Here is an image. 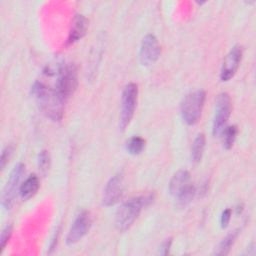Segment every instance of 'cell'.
I'll return each instance as SVG.
<instances>
[{
    "label": "cell",
    "mask_w": 256,
    "mask_h": 256,
    "mask_svg": "<svg viewBox=\"0 0 256 256\" xmlns=\"http://www.w3.org/2000/svg\"><path fill=\"white\" fill-rule=\"evenodd\" d=\"M171 244H172V239H171V238L166 239L164 242H162L161 245H160V247H159V254H161V255H167V254L169 253Z\"/></svg>",
    "instance_id": "cb8c5ba5"
},
{
    "label": "cell",
    "mask_w": 256,
    "mask_h": 256,
    "mask_svg": "<svg viewBox=\"0 0 256 256\" xmlns=\"http://www.w3.org/2000/svg\"><path fill=\"white\" fill-rule=\"evenodd\" d=\"M87 27V19L81 14H76L71 23V28L67 38V44H73L80 40L86 34Z\"/></svg>",
    "instance_id": "7c38bea8"
},
{
    "label": "cell",
    "mask_w": 256,
    "mask_h": 256,
    "mask_svg": "<svg viewBox=\"0 0 256 256\" xmlns=\"http://www.w3.org/2000/svg\"><path fill=\"white\" fill-rule=\"evenodd\" d=\"M242 58V48L239 45L234 46L225 56L221 71H220V79L221 81H228L230 80L236 73L239 64Z\"/></svg>",
    "instance_id": "8fae6325"
},
{
    "label": "cell",
    "mask_w": 256,
    "mask_h": 256,
    "mask_svg": "<svg viewBox=\"0 0 256 256\" xmlns=\"http://www.w3.org/2000/svg\"><path fill=\"white\" fill-rule=\"evenodd\" d=\"M50 154L47 150H42L39 155H38V159H37V164H38V168L40 170V172L43 175H46L47 172L49 171L50 168Z\"/></svg>",
    "instance_id": "ffe728a7"
},
{
    "label": "cell",
    "mask_w": 256,
    "mask_h": 256,
    "mask_svg": "<svg viewBox=\"0 0 256 256\" xmlns=\"http://www.w3.org/2000/svg\"><path fill=\"white\" fill-rule=\"evenodd\" d=\"M160 45L153 34H147L141 42L139 50V62L143 66L154 64L160 56Z\"/></svg>",
    "instance_id": "ba28073f"
},
{
    "label": "cell",
    "mask_w": 256,
    "mask_h": 256,
    "mask_svg": "<svg viewBox=\"0 0 256 256\" xmlns=\"http://www.w3.org/2000/svg\"><path fill=\"white\" fill-rule=\"evenodd\" d=\"M196 194L195 187L191 184L187 185L184 189H182L175 197H176V205L179 208H185L190 202L193 200Z\"/></svg>",
    "instance_id": "9a60e30c"
},
{
    "label": "cell",
    "mask_w": 256,
    "mask_h": 256,
    "mask_svg": "<svg viewBox=\"0 0 256 256\" xmlns=\"http://www.w3.org/2000/svg\"><path fill=\"white\" fill-rule=\"evenodd\" d=\"M205 144H206V141H205L204 134L202 133L198 134L191 146V159L193 162L195 163L200 162L205 150Z\"/></svg>",
    "instance_id": "2e32d148"
},
{
    "label": "cell",
    "mask_w": 256,
    "mask_h": 256,
    "mask_svg": "<svg viewBox=\"0 0 256 256\" xmlns=\"http://www.w3.org/2000/svg\"><path fill=\"white\" fill-rule=\"evenodd\" d=\"M205 91L196 90L187 94L181 102L180 112L183 121L187 125H194L198 122L205 101Z\"/></svg>",
    "instance_id": "277c9868"
},
{
    "label": "cell",
    "mask_w": 256,
    "mask_h": 256,
    "mask_svg": "<svg viewBox=\"0 0 256 256\" xmlns=\"http://www.w3.org/2000/svg\"><path fill=\"white\" fill-rule=\"evenodd\" d=\"M237 126L236 125H232V126H228L225 127V129L223 130V146L225 149L229 150L230 148H232L236 136H237Z\"/></svg>",
    "instance_id": "d6986e66"
},
{
    "label": "cell",
    "mask_w": 256,
    "mask_h": 256,
    "mask_svg": "<svg viewBox=\"0 0 256 256\" xmlns=\"http://www.w3.org/2000/svg\"><path fill=\"white\" fill-rule=\"evenodd\" d=\"M25 171V166L23 163H18L14 166V168L12 169L9 178L6 182V185L3 189V193H2V206L6 209V210H10L13 203H14V199L16 196V192L17 189L19 187V183L20 180L24 174Z\"/></svg>",
    "instance_id": "52a82bcc"
},
{
    "label": "cell",
    "mask_w": 256,
    "mask_h": 256,
    "mask_svg": "<svg viewBox=\"0 0 256 256\" xmlns=\"http://www.w3.org/2000/svg\"><path fill=\"white\" fill-rule=\"evenodd\" d=\"M231 214H232V211L230 208H227L222 212L221 218H220V223H221V227L223 229L229 225V222L231 219Z\"/></svg>",
    "instance_id": "603a6c76"
},
{
    "label": "cell",
    "mask_w": 256,
    "mask_h": 256,
    "mask_svg": "<svg viewBox=\"0 0 256 256\" xmlns=\"http://www.w3.org/2000/svg\"><path fill=\"white\" fill-rule=\"evenodd\" d=\"M31 94L39 109L47 118L54 122L62 119L66 101L53 87L48 86L42 81H36L31 87Z\"/></svg>",
    "instance_id": "6da1fadb"
},
{
    "label": "cell",
    "mask_w": 256,
    "mask_h": 256,
    "mask_svg": "<svg viewBox=\"0 0 256 256\" xmlns=\"http://www.w3.org/2000/svg\"><path fill=\"white\" fill-rule=\"evenodd\" d=\"M91 223H92V220H91L90 213L86 210L80 212L75 218L73 224L71 225L67 233L66 243L68 245H72L80 241L89 231Z\"/></svg>",
    "instance_id": "30bf717a"
},
{
    "label": "cell",
    "mask_w": 256,
    "mask_h": 256,
    "mask_svg": "<svg viewBox=\"0 0 256 256\" xmlns=\"http://www.w3.org/2000/svg\"><path fill=\"white\" fill-rule=\"evenodd\" d=\"M231 99L229 94L225 92L220 93L215 102V115L212 126L214 136H219L222 134L231 114Z\"/></svg>",
    "instance_id": "8992f818"
},
{
    "label": "cell",
    "mask_w": 256,
    "mask_h": 256,
    "mask_svg": "<svg viewBox=\"0 0 256 256\" xmlns=\"http://www.w3.org/2000/svg\"><path fill=\"white\" fill-rule=\"evenodd\" d=\"M40 186L39 178L36 175H30L19 187V195L22 200H28L33 197Z\"/></svg>",
    "instance_id": "5bb4252c"
},
{
    "label": "cell",
    "mask_w": 256,
    "mask_h": 256,
    "mask_svg": "<svg viewBox=\"0 0 256 256\" xmlns=\"http://www.w3.org/2000/svg\"><path fill=\"white\" fill-rule=\"evenodd\" d=\"M238 233H239V230H234V231H231L218 245L216 251H215V254L216 255H226L229 253L230 251V248L232 247V245L234 244L235 242V239L237 238L238 236Z\"/></svg>",
    "instance_id": "e0dca14e"
},
{
    "label": "cell",
    "mask_w": 256,
    "mask_h": 256,
    "mask_svg": "<svg viewBox=\"0 0 256 256\" xmlns=\"http://www.w3.org/2000/svg\"><path fill=\"white\" fill-rule=\"evenodd\" d=\"M124 191V178L122 173L112 176L105 185L102 195V204L104 206H113L122 197Z\"/></svg>",
    "instance_id": "9c48e42d"
},
{
    "label": "cell",
    "mask_w": 256,
    "mask_h": 256,
    "mask_svg": "<svg viewBox=\"0 0 256 256\" xmlns=\"http://www.w3.org/2000/svg\"><path fill=\"white\" fill-rule=\"evenodd\" d=\"M44 74L55 77L53 88L67 102L78 84L76 65L72 62H60L56 65H49L44 70Z\"/></svg>",
    "instance_id": "7a4b0ae2"
},
{
    "label": "cell",
    "mask_w": 256,
    "mask_h": 256,
    "mask_svg": "<svg viewBox=\"0 0 256 256\" xmlns=\"http://www.w3.org/2000/svg\"><path fill=\"white\" fill-rule=\"evenodd\" d=\"M15 151V146L14 144L10 143L8 144L7 146H5V148L2 150V153H1V159H0V166H1V169H4L6 164L9 162V160L11 159L13 153Z\"/></svg>",
    "instance_id": "44dd1931"
},
{
    "label": "cell",
    "mask_w": 256,
    "mask_h": 256,
    "mask_svg": "<svg viewBox=\"0 0 256 256\" xmlns=\"http://www.w3.org/2000/svg\"><path fill=\"white\" fill-rule=\"evenodd\" d=\"M138 97V87L135 83L127 84L122 92L121 110L119 116L120 130H125L134 116Z\"/></svg>",
    "instance_id": "5b68a950"
},
{
    "label": "cell",
    "mask_w": 256,
    "mask_h": 256,
    "mask_svg": "<svg viewBox=\"0 0 256 256\" xmlns=\"http://www.w3.org/2000/svg\"><path fill=\"white\" fill-rule=\"evenodd\" d=\"M145 140L140 136L131 137L126 143V150L131 155L140 154L145 148Z\"/></svg>",
    "instance_id": "ac0fdd59"
},
{
    "label": "cell",
    "mask_w": 256,
    "mask_h": 256,
    "mask_svg": "<svg viewBox=\"0 0 256 256\" xmlns=\"http://www.w3.org/2000/svg\"><path fill=\"white\" fill-rule=\"evenodd\" d=\"M190 173L187 170L177 171L169 182V192L171 195L176 196L182 189L189 185Z\"/></svg>",
    "instance_id": "4fadbf2b"
},
{
    "label": "cell",
    "mask_w": 256,
    "mask_h": 256,
    "mask_svg": "<svg viewBox=\"0 0 256 256\" xmlns=\"http://www.w3.org/2000/svg\"><path fill=\"white\" fill-rule=\"evenodd\" d=\"M153 200L151 195L131 198L123 202L115 213V226L118 231L128 230L137 219L143 207L150 204Z\"/></svg>",
    "instance_id": "3957f363"
},
{
    "label": "cell",
    "mask_w": 256,
    "mask_h": 256,
    "mask_svg": "<svg viewBox=\"0 0 256 256\" xmlns=\"http://www.w3.org/2000/svg\"><path fill=\"white\" fill-rule=\"evenodd\" d=\"M12 230H13V227L11 224H7L2 232H1V236H0V248H1V252L4 250L6 244L8 243L10 237H11V234H12Z\"/></svg>",
    "instance_id": "7402d4cb"
}]
</instances>
